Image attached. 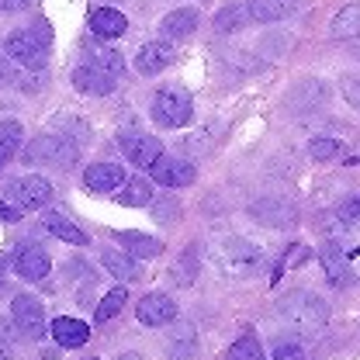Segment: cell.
<instances>
[{
  "instance_id": "cell-30",
  "label": "cell",
  "mask_w": 360,
  "mask_h": 360,
  "mask_svg": "<svg viewBox=\"0 0 360 360\" xmlns=\"http://www.w3.org/2000/svg\"><path fill=\"white\" fill-rule=\"evenodd\" d=\"M18 149H21V125L18 122H0V163L14 160Z\"/></svg>"
},
{
  "instance_id": "cell-39",
  "label": "cell",
  "mask_w": 360,
  "mask_h": 360,
  "mask_svg": "<svg viewBox=\"0 0 360 360\" xmlns=\"http://www.w3.org/2000/svg\"><path fill=\"white\" fill-rule=\"evenodd\" d=\"M21 215H25V212H21V208H18L14 201H7V198L0 201V222H18Z\"/></svg>"
},
{
  "instance_id": "cell-44",
  "label": "cell",
  "mask_w": 360,
  "mask_h": 360,
  "mask_svg": "<svg viewBox=\"0 0 360 360\" xmlns=\"http://www.w3.org/2000/svg\"><path fill=\"white\" fill-rule=\"evenodd\" d=\"M4 267H7V257H0V284H4Z\"/></svg>"
},
{
  "instance_id": "cell-18",
  "label": "cell",
  "mask_w": 360,
  "mask_h": 360,
  "mask_svg": "<svg viewBox=\"0 0 360 360\" xmlns=\"http://www.w3.org/2000/svg\"><path fill=\"white\" fill-rule=\"evenodd\" d=\"M73 87L84 90V94H94V97H104V94H111L115 90V77L111 73H104V70H97V66H77L73 70Z\"/></svg>"
},
{
  "instance_id": "cell-37",
  "label": "cell",
  "mask_w": 360,
  "mask_h": 360,
  "mask_svg": "<svg viewBox=\"0 0 360 360\" xmlns=\"http://www.w3.org/2000/svg\"><path fill=\"white\" fill-rule=\"evenodd\" d=\"M340 219H343V222H360V194L347 198V201L340 205Z\"/></svg>"
},
{
  "instance_id": "cell-2",
  "label": "cell",
  "mask_w": 360,
  "mask_h": 360,
  "mask_svg": "<svg viewBox=\"0 0 360 360\" xmlns=\"http://www.w3.org/2000/svg\"><path fill=\"white\" fill-rule=\"evenodd\" d=\"M25 160L32 167H73L80 160V146L66 135H39L25 146Z\"/></svg>"
},
{
  "instance_id": "cell-26",
  "label": "cell",
  "mask_w": 360,
  "mask_h": 360,
  "mask_svg": "<svg viewBox=\"0 0 360 360\" xmlns=\"http://www.w3.org/2000/svg\"><path fill=\"white\" fill-rule=\"evenodd\" d=\"M101 264L111 270L118 281H135V277H139V264H135V257H129V253H118V250H101Z\"/></svg>"
},
{
  "instance_id": "cell-3",
  "label": "cell",
  "mask_w": 360,
  "mask_h": 360,
  "mask_svg": "<svg viewBox=\"0 0 360 360\" xmlns=\"http://www.w3.org/2000/svg\"><path fill=\"white\" fill-rule=\"evenodd\" d=\"M194 115V104H191V94L180 87H163L156 90L153 97V122L163 125V129H180L187 125Z\"/></svg>"
},
{
  "instance_id": "cell-23",
  "label": "cell",
  "mask_w": 360,
  "mask_h": 360,
  "mask_svg": "<svg viewBox=\"0 0 360 360\" xmlns=\"http://www.w3.org/2000/svg\"><path fill=\"white\" fill-rule=\"evenodd\" d=\"M84 63L104 70V73H111V77H118V73L125 70L122 52H115V49H108V45H87V49H84Z\"/></svg>"
},
{
  "instance_id": "cell-40",
  "label": "cell",
  "mask_w": 360,
  "mask_h": 360,
  "mask_svg": "<svg viewBox=\"0 0 360 360\" xmlns=\"http://www.w3.org/2000/svg\"><path fill=\"white\" fill-rule=\"evenodd\" d=\"M11 350V322L0 315V354H7Z\"/></svg>"
},
{
  "instance_id": "cell-27",
  "label": "cell",
  "mask_w": 360,
  "mask_h": 360,
  "mask_svg": "<svg viewBox=\"0 0 360 360\" xmlns=\"http://www.w3.org/2000/svg\"><path fill=\"white\" fill-rule=\"evenodd\" d=\"M329 97V87L322 84V80H305V84H298V87L291 90V104L295 108H315V104H322Z\"/></svg>"
},
{
  "instance_id": "cell-34",
  "label": "cell",
  "mask_w": 360,
  "mask_h": 360,
  "mask_svg": "<svg viewBox=\"0 0 360 360\" xmlns=\"http://www.w3.org/2000/svg\"><path fill=\"white\" fill-rule=\"evenodd\" d=\"M340 90H343L347 104H350V108H357V111H360V77H347V80L340 84Z\"/></svg>"
},
{
  "instance_id": "cell-9",
  "label": "cell",
  "mask_w": 360,
  "mask_h": 360,
  "mask_svg": "<svg viewBox=\"0 0 360 360\" xmlns=\"http://www.w3.org/2000/svg\"><path fill=\"white\" fill-rule=\"evenodd\" d=\"M149 174H153L156 184H163V187H187V184H194V177H198L194 163H187V160H180V156H167V153L149 167Z\"/></svg>"
},
{
  "instance_id": "cell-35",
  "label": "cell",
  "mask_w": 360,
  "mask_h": 360,
  "mask_svg": "<svg viewBox=\"0 0 360 360\" xmlns=\"http://www.w3.org/2000/svg\"><path fill=\"white\" fill-rule=\"evenodd\" d=\"M149 208H153V215H156V219H163V222H167V219H174L177 201H174V198H153V205H149Z\"/></svg>"
},
{
  "instance_id": "cell-13",
  "label": "cell",
  "mask_w": 360,
  "mask_h": 360,
  "mask_svg": "<svg viewBox=\"0 0 360 360\" xmlns=\"http://www.w3.org/2000/svg\"><path fill=\"white\" fill-rule=\"evenodd\" d=\"M49 267H52V260H49V253H45L42 246L25 243V246L14 250V270H18L25 281H42L45 274H49Z\"/></svg>"
},
{
  "instance_id": "cell-25",
  "label": "cell",
  "mask_w": 360,
  "mask_h": 360,
  "mask_svg": "<svg viewBox=\"0 0 360 360\" xmlns=\"http://www.w3.org/2000/svg\"><path fill=\"white\" fill-rule=\"evenodd\" d=\"M42 229H49L56 239H63V243H73V246H87V232L84 229H77V225L70 222V219H63V215H45L42 219Z\"/></svg>"
},
{
  "instance_id": "cell-6",
  "label": "cell",
  "mask_w": 360,
  "mask_h": 360,
  "mask_svg": "<svg viewBox=\"0 0 360 360\" xmlns=\"http://www.w3.org/2000/svg\"><path fill=\"white\" fill-rule=\"evenodd\" d=\"M11 312H14V329H18L25 340H42L45 309H42V302H39L35 295H14Z\"/></svg>"
},
{
  "instance_id": "cell-21",
  "label": "cell",
  "mask_w": 360,
  "mask_h": 360,
  "mask_svg": "<svg viewBox=\"0 0 360 360\" xmlns=\"http://www.w3.org/2000/svg\"><path fill=\"white\" fill-rule=\"evenodd\" d=\"M295 11V0H250L246 4V14L260 25H274V21H284L288 14Z\"/></svg>"
},
{
  "instance_id": "cell-24",
  "label": "cell",
  "mask_w": 360,
  "mask_h": 360,
  "mask_svg": "<svg viewBox=\"0 0 360 360\" xmlns=\"http://www.w3.org/2000/svg\"><path fill=\"white\" fill-rule=\"evenodd\" d=\"M118 205H125V208H146V205H153V187L142 177L125 180L118 187Z\"/></svg>"
},
{
  "instance_id": "cell-29",
  "label": "cell",
  "mask_w": 360,
  "mask_h": 360,
  "mask_svg": "<svg viewBox=\"0 0 360 360\" xmlns=\"http://www.w3.org/2000/svg\"><path fill=\"white\" fill-rule=\"evenodd\" d=\"M198 264H201V260H198V246H187V250H184V257H180L177 264H174V270H170L180 288H191V284H194V277H198Z\"/></svg>"
},
{
  "instance_id": "cell-15",
  "label": "cell",
  "mask_w": 360,
  "mask_h": 360,
  "mask_svg": "<svg viewBox=\"0 0 360 360\" xmlns=\"http://www.w3.org/2000/svg\"><path fill=\"white\" fill-rule=\"evenodd\" d=\"M319 260H322V270H326V277H329L333 288H350V284H354V270H350L343 250H340L336 243H326L322 253H319Z\"/></svg>"
},
{
  "instance_id": "cell-17",
  "label": "cell",
  "mask_w": 360,
  "mask_h": 360,
  "mask_svg": "<svg viewBox=\"0 0 360 360\" xmlns=\"http://www.w3.org/2000/svg\"><path fill=\"white\" fill-rule=\"evenodd\" d=\"M194 28H198V11H194V7H177V11H170V14L163 18L160 35H163L167 42H180V39L194 35Z\"/></svg>"
},
{
  "instance_id": "cell-11",
  "label": "cell",
  "mask_w": 360,
  "mask_h": 360,
  "mask_svg": "<svg viewBox=\"0 0 360 360\" xmlns=\"http://www.w3.org/2000/svg\"><path fill=\"white\" fill-rule=\"evenodd\" d=\"M174 59H177V49L167 42V39H156V42H146L139 49L135 70H139L142 77H156V73H163L167 66H174Z\"/></svg>"
},
{
  "instance_id": "cell-32",
  "label": "cell",
  "mask_w": 360,
  "mask_h": 360,
  "mask_svg": "<svg viewBox=\"0 0 360 360\" xmlns=\"http://www.w3.org/2000/svg\"><path fill=\"white\" fill-rule=\"evenodd\" d=\"M309 153H312V160L326 163V160L343 156V142H340V139H329V135H319V139H312V142H309Z\"/></svg>"
},
{
  "instance_id": "cell-45",
  "label": "cell",
  "mask_w": 360,
  "mask_h": 360,
  "mask_svg": "<svg viewBox=\"0 0 360 360\" xmlns=\"http://www.w3.org/2000/svg\"><path fill=\"white\" fill-rule=\"evenodd\" d=\"M0 170H4V163H0Z\"/></svg>"
},
{
  "instance_id": "cell-1",
  "label": "cell",
  "mask_w": 360,
  "mask_h": 360,
  "mask_svg": "<svg viewBox=\"0 0 360 360\" xmlns=\"http://www.w3.org/2000/svg\"><path fill=\"white\" fill-rule=\"evenodd\" d=\"M277 315L298 329V333H309V336H319L329 322V305L312 295V291H288L281 302H277Z\"/></svg>"
},
{
  "instance_id": "cell-5",
  "label": "cell",
  "mask_w": 360,
  "mask_h": 360,
  "mask_svg": "<svg viewBox=\"0 0 360 360\" xmlns=\"http://www.w3.org/2000/svg\"><path fill=\"white\" fill-rule=\"evenodd\" d=\"M7 201H14L21 212H39V208H45V205L52 201V184L45 177L28 174V177L14 180V184L7 187Z\"/></svg>"
},
{
  "instance_id": "cell-8",
  "label": "cell",
  "mask_w": 360,
  "mask_h": 360,
  "mask_svg": "<svg viewBox=\"0 0 360 360\" xmlns=\"http://www.w3.org/2000/svg\"><path fill=\"white\" fill-rule=\"evenodd\" d=\"M177 302L170 298V295H163V291H153V295H146V298H139V305H135V315H139V322L142 326H167V322H174L177 319Z\"/></svg>"
},
{
  "instance_id": "cell-42",
  "label": "cell",
  "mask_w": 360,
  "mask_h": 360,
  "mask_svg": "<svg viewBox=\"0 0 360 360\" xmlns=\"http://www.w3.org/2000/svg\"><path fill=\"white\" fill-rule=\"evenodd\" d=\"M14 80H18V73L11 66H0V84H14Z\"/></svg>"
},
{
  "instance_id": "cell-16",
  "label": "cell",
  "mask_w": 360,
  "mask_h": 360,
  "mask_svg": "<svg viewBox=\"0 0 360 360\" xmlns=\"http://www.w3.org/2000/svg\"><path fill=\"white\" fill-rule=\"evenodd\" d=\"M125 28H129V18L118 7H97L90 14V32L97 39H118V35H125Z\"/></svg>"
},
{
  "instance_id": "cell-22",
  "label": "cell",
  "mask_w": 360,
  "mask_h": 360,
  "mask_svg": "<svg viewBox=\"0 0 360 360\" xmlns=\"http://www.w3.org/2000/svg\"><path fill=\"white\" fill-rule=\"evenodd\" d=\"M329 32H333V39H340V42L360 39V4L340 7L336 18H333V25H329Z\"/></svg>"
},
{
  "instance_id": "cell-7",
  "label": "cell",
  "mask_w": 360,
  "mask_h": 360,
  "mask_svg": "<svg viewBox=\"0 0 360 360\" xmlns=\"http://www.w3.org/2000/svg\"><path fill=\"white\" fill-rule=\"evenodd\" d=\"M4 49L11 56V63H21L28 70H42L45 66V45L35 39L32 28H21V32H11L4 39Z\"/></svg>"
},
{
  "instance_id": "cell-41",
  "label": "cell",
  "mask_w": 360,
  "mask_h": 360,
  "mask_svg": "<svg viewBox=\"0 0 360 360\" xmlns=\"http://www.w3.org/2000/svg\"><path fill=\"white\" fill-rule=\"evenodd\" d=\"M28 7H32V0H0V11H11V14L14 11H28Z\"/></svg>"
},
{
  "instance_id": "cell-12",
  "label": "cell",
  "mask_w": 360,
  "mask_h": 360,
  "mask_svg": "<svg viewBox=\"0 0 360 360\" xmlns=\"http://www.w3.org/2000/svg\"><path fill=\"white\" fill-rule=\"evenodd\" d=\"M122 153L129 156V163L149 170L163 156V142L153 139V135H122Z\"/></svg>"
},
{
  "instance_id": "cell-43",
  "label": "cell",
  "mask_w": 360,
  "mask_h": 360,
  "mask_svg": "<svg viewBox=\"0 0 360 360\" xmlns=\"http://www.w3.org/2000/svg\"><path fill=\"white\" fill-rule=\"evenodd\" d=\"M115 360H146L142 354H122V357H115Z\"/></svg>"
},
{
  "instance_id": "cell-14",
  "label": "cell",
  "mask_w": 360,
  "mask_h": 360,
  "mask_svg": "<svg viewBox=\"0 0 360 360\" xmlns=\"http://www.w3.org/2000/svg\"><path fill=\"white\" fill-rule=\"evenodd\" d=\"M125 180H129L125 177V167H118V163H94L84 174V187L94 191V194H108V191H118Z\"/></svg>"
},
{
  "instance_id": "cell-19",
  "label": "cell",
  "mask_w": 360,
  "mask_h": 360,
  "mask_svg": "<svg viewBox=\"0 0 360 360\" xmlns=\"http://www.w3.org/2000/svg\"><path fill=\"white\" fill-rule=\"evenodd\" d=\"M52 340H56L59 347H66V350H77V347H84V343L90 340V326L87 322H80V319L63 315V319L52 322Z\"/></svg>"
},
{
  "instance_id": "cell-31",
  "label": "cell",
  "mask_w": 360,
  "mask_h": 360,
  "mask_svg": "<svg viewBox=\"0 0 360 360\" xmlns=\"http://www.w3.org/2000/svg\"><path fill=\"white\" fill-rule=\"evenodd\" d=\"M229 360H264V347L257 336H239L229 347Z\"/></svg>"
},
{
  "instance_id": "cell-36",
  "label": "cell",
  "mask_w": 360,
  "mask_h": 360,
  "mask_svg": "<svg viewBox=\"0 0 360 360\" xmlns=\"http://www.w3.org/2000/svg\"><path fill=\"white\" fill-rule=\"evenodd\" d=\"M274 360H309V357H305V350H302L298 343H277Z\"/></svg>"
},
{
  "instance_id": "cell-28",
  "label": "cell",
  "mask_w": 360,
  "mask_h": 360,
  "mask_svg": "<svg viewBox=\"0 0 360 360\" xmlns=\"http://www.w3.org/2000/svg\"><path fill=\"white\" fill-rule=\"evenodd\" d=\"M125 302H129V288L125 284H118V288H111L101 302H97V312H94V319L97 322H108V319H115V315L125 309Z\"/></svg>"
},
{
  "instance_id": "cell-20",
  "label": "cell",
  "mask_w": 360,
  "mask_h": 360,
  "mask_svg": "<svg viewBox=\"0 0 360 360\" xmlns=\"http://www.w3.org/2000/svg\"><path fill=\"white\" fill-rule=\"evenodd\" d=\"M115 243L125 246V253L135 260H149V257L163 253V243L153 239V236H142V232H115Z\"/></svg>"
},
{
  "instance_id": "cell-33",
  "label": "cell",
  "mask_w": 360,
  "mask_h": 360,
  "mask_svg": "<svg viewBox=\"0 0 360 360\" xmlns=\"http://www.w3.org/2000/svg\"><path fill=\"white\" fill-rule=\"evenodd\" d=\"M246 18H250V14H246L243 7H222L219 18H215V28H219V32H239V28L246 25Z\"/></svg>"
},
{
  "instance_id": "cell-38",
  "label": "cell",
  "mask_w": 360,
  "mask_h": 360,
  "mask_svg": "<svg viewBox=\"0 0 360 360\" xmlns=\"http://www.w3.org/2000/svg\"><path fill=\"white\" fill-rule=\"evenodd\" d=\"M309 257H312L309 246H291V250L284 253V264H281V267H298V264H305Z\"/></svg>"
},
{
  "instance_id": "cell-10",
  "label": "cell",
  "mask_w": 360,
  "mask_h": 360,
  "mask_svg": "<svg viewBox=\"0 0 360 360\" xmlns=\"http://www.w3.org/2000/svg\"><path fill=\"white\" fill-rule=\"evenodd\" d=\"M250 212H253V219L257 222L270 225V229H291L295 225V205L288 201V198H257L253 205H250Z\"/></svg>"
},
{
  "instance_id": "cell-4",
  "label": "cell",
  "mask_w": 360,
  "mask_h": 360,
  "mask_svg": "<svg viewBox=\"0 0 360 360\" xmlns=\"http://www.w3.org/2000/svg\"><path fill=\"white\" fill-rule=\"evenodd\" d=\"M219 264L232 277H246V274H253L264 264V253L250 239H222L219 243Z\"/></svg>"
}]
</instances>
